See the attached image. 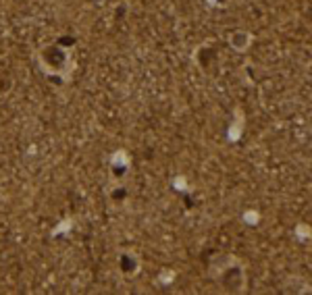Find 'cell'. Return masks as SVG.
<instances>
[{
    "label": "cell",
    "instance_id": "cell-1",
    "mask_svg": "<svg viewBox=\"0 0 312 295\" xmlns=\"http://www.w3.org/2000/svg\"><path fill=\"white\" fill-rule=\"evenodd\" d=\"M208 277L223 293L239 295L248 291V268L237 256L221 252L208 262Z\"/></svg>",
    "mask_w": 312,
    "mask_h": 295
},
{
    "label": "cell",
    "instance_id": "cell-5",
    "mask_svg": "<svg viewBox=\"0 0 312 295\" xmlns=\"http://www.w3.org/2000/svg\"><path fill=\"white\" fill-rule=\"evenodd\" d=\"M119 266L125 275H134L139 270V260L136 258V256H131V254H121V258H119Z\"/></svg>",
    "mask_w": 312,
    "mask_h": 295
},
{
    "label": "cell",
    "instance_id": "cell-2",
    "mask_svg": "<svg viewBox=\"0 0 312 295\" xmlns=\"http://www.w3.org/2000/svg\"><path fill=\"white\" fill-rule=\"evenodd\" d=\"M38 65L50 77H67L71 69V52L60 44H46L38 52Z\"/></svg>",
    "mask_w": 312,
    "mask_h": 295
},
{
    "label": "cell",
    "instance_id": "cell-4",
    "mask_svg": "<svg viewBox=\"0 0 312 295\" xmlns=\"http://www.w3.org/2000/svg\"><path fill=\"white\" fill-rule=\"evenodd\" d=\"M285 293H310V283L304 277H295L290 275L283 281V287H281Z\"/></svg>",
    "mask_w": 312,
    "mask_h": 295
},
{
    "label": "cell",
    "instance_id": "cell-3",
    "mask_svg": "<svg viewBox=\"0 0 312 295\" xmlns=\"http://www.w3.org/2000/svg\"><path fill=\"white\" fill-rule=\"evenodd\" d=\"M252 42H254L252 34L246 32V29H235V32H231L229 37H227L229 48L235 50V52H246L250 46H252Z\"/></svg>",
    "mask_w": 312,
    "mask_h": 295
}]
</instances>
